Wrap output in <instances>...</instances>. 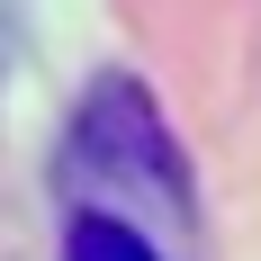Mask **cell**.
<instances>
[{"mask_svg": "<svg viewBox=\"0 0 261 261\" xmlns=\"http://www.w3.org/2000/svg\"><path fill=\"white\" fill-rule=\"evenodd\" d=\"M63 171L72 180H117L126 198H153L162 216H189V162L171 144V126H162L153 90L126 72L90 81V99L72 117V144H63Z\"/></svg>", "mask_w": 261, "mask_h": 261, "instance_id": "6da1fadb", "label": "cell"}, {"mask_svg": "<svg viewBox=\"0 0 261 261\" xmlns=\"http://www.w3.org/2000/svg\"><path fill=\"white\" fill-rule=\"evenodd\" d=\"M63 261H162V252L135 234L117 207H81L72 225H63Z\"/></svg>", "mask_w": 261, "mask_h": 261, "instance_id": "7a4b0ae2", "label": "cell"}]
</instances>
